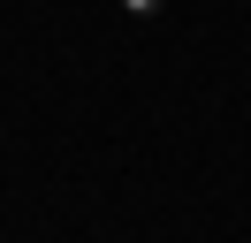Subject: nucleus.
<instances>
[{
  "label": "nucleus",
  "instance_id": "nucleus-1",
  "mask_svg": "<svg viewBox=\"0 0 251 243\" xmlns=\"http://www.w3.org/2000/svg\"><path fill=\"white\" fill-rule=\"evenodd\" d=\"M122 8H129V15H160L168 0H122Z\"/></svg>",
  "mask_w": 251,
  "mask_h": 243
}]
</instances>
